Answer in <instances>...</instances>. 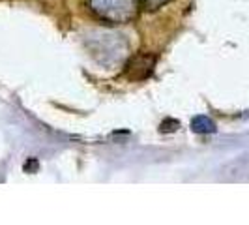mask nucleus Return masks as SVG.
<instances>
[{
	"label": "nucleus",
	"mask_w": 249,
	"mask_h": 225,
	"mask_svg": "<svg viewBox=\"0 0 249 225\" xmlns=\"http://www.w3.org/2000/svg\"><path fill=\"white\" fill-rule=\"evenodd\" d=\"M88 6L100 19L112 25L131 23L141 8L139 0H88Z\"/></svg>",
	"instance_id": "f257e3e1"
},
{
	"label": "nucleus",
	"mask_w": 249,
	"mask_h": 225,
	"mask_svg": "<svg viewBox=\"0 0 249 225\" xmlns=\"http://www.w3.org/2000/svg\"><path fill=\"white\" fill-rule=\"evenodd\" d=\"M156 68V56L154 55H137L125 66V75L131 81H142L152 75Z\"/></svg>",
	"instance_id": "f03ea898"
},
{
	"label": "nucleus",
	"mask_w": 249,
	"mask_h": 225,
	"mask_svg": "<svg viewBox=\"0 0 249 225\" xmlns=\"http://www.w3.org/2000/svg\"><path fill=\"white\" fill-rule=\"evenodd\" d=\"M217 128H215V122L212 118L204 116V114H199V116H193L191 120V131L193 133H199V135H206V133H213Z\"/></svg>",
	"instance_id": "7ed1b4c3"
},
{
	"label": "nucleus",
	"mask_w": 249,
	"mask_h": 225,
	"mask_svg": "<svg viewBox=\"0 0 249 225\" xmlns=\"http://www.w3.org/2000/svg\"><path fill=\"white\" fill-rule=\"evenodd\" d=\"M178 128H180V122H178L176 118H165L161 122V128H160V130H161L163 133H173Z\"/></svg>",
	"instance_id": "20e7f679"
},
{
	"label": "nucleus",
	"mask_w": 249,
	"mask_h": 225,
	"mask_svg": "<svg viewBox=\"0 0 249 225\" xmlns=\"http://www.w3.org/2000/svg\"><path fill=\"white\" fill-rule=\"evenodd\" d=\"M171 0H144V8L148 10V12H156V10H160L163 8L165 4H169Z\"/></svg>",
	"instance_id": "39448f33"
},
{
	"label": "nucleus",
	"mask_w": 249,
	"mask_h": 225,
	"mask_svg": "<svg viewBox=\"0 0 249 225\" xmlns=\"http://www.w3.org/2000/svg\"><path fill=\"white\" fill-rule=\"evenodd\" d=\"M25 171H28V173H36L37 171V160L36 158H30V160L25 163Z\"/></svg>",
	"instance_id": "423d86ee"
}]
</instances>
